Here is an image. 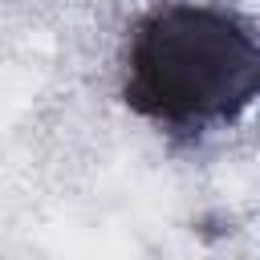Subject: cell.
Listing matches in <instances>:
<instances>
[{
    "label": "cell",
    "instance_id": "1",
    "mask_svg": "<svg viewBox=\"0 0 260 260\" xmlns=\"http://www.w3.org/2000/svg\"><path fill=\"white\" fill-rule=\"evenodd\" d=\"M122 93L130 110L171 130L232 122L260 98V41L223 8L158 4L130 37Z\"/></svg>",
    "mask_w": 260,
    "mask_h": 260
}]
</instances>
